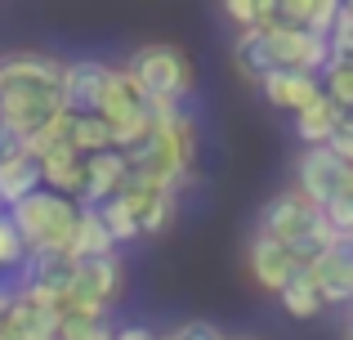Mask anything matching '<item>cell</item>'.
<instances>
[{
    "label": "cell",
    "mask_w": 353,
    "mask_h": 340,
    "mask_svg": "<svg viewBox=\"0 0 353 340\" xmlns=\"http://www.w3.org/2000/svg\"><path fill=\"white\" fill-rule=\"evenodd\" d=\"M349 174L353 170L331 148H300V157H295V166H291V188L304 192L313 206L327 210V201L340 192V183H345Z\"/></svg>",
    "instance_id": "52a82bcc"
},
{
    "label": "cell",
    "mask_w": 353,
    "mask_h": 340,
    "mask_svg": "<svg viewBox=\"0 0 353 340\" xmlns=\"http://www.w3.org/2000/svg\"><path fill=\"white\" fill-rule=\"evenodd\" d=\"M0 327L14 340H54L63 332V305L23 291L18 300H9V305L0 309Z\"/></svg>",
    "instance_id": "30bf717a"
},
{
    "label": "cell",
    "mask_w": 353,
    "mask_h": 340,
    "mask_svg": "<svg viewBox=\"0 0 353 340\" xmlns=\"http://www.w3.org/2000/svg\"><path fill=\"white\" fill-rule=\"evenodd\" d=\"M219 5H224V18L237 27V32L259 27V0H219Z\"/></svg>",
    "instance_id": "4316f807"
},
{
    "label": "cell",
    "mask_w": 353,
    "mask_h": 340,
    "mask_svg": "<svg viewBox=\"0 0 353 340\" xmlns=\"http://www.w3.org/2000/svg\"><path fill=\"white\" fill-rule=\"evenodd\" d=\"M125 72L139 81V90H143L148 99H161V103H183V99L192 94V81H197L188 54L170 41L139 45V50L130 54Z\"/></svg>",
    "instance_id": "277c9868"
},
{
    "label": "cell",
    "mask_w": 353,
    "mask_h": 340,
    "mask_svg": "<svg viewBox=\"0 0 353 340\" xmlns=\"http://www.w3.org/2000/svg\"><path fill=\"white\" fill-rule=\"evenodd\" d=\"M268 50H273V63L286 72H309V77H327L331 72V41L327 36H313L304 27H286L273 23L264 27Z\"/></svg>",
    "instance_id": "8992f818"
},
{
    "label": "cell",
    "mask_w": 353,
    "mask_h": 340,
    "mask_svg": "<svg viewBox=\"0 0 353 340\" xmlns=\"http://www.w3.org/2000/svg\"><path fill=\"white\" fill-rule=\"evenodd\" d=\"M277 300H282V309H286L291 318H300V323H313V318L327 314V305H322V296H318V287H313L309 269L295 273V278L286 282L282 291H277Z\"/></svg>",
    "instance_id": "44dd1931"
},
{
    "label": "cell",
    "mask_w": 353,
    "mask_h": 340,
    "mask_svg": "<svg viewBox=\"0 0 353 340\" xmlns=\"http://www.w3.org/2000/svg\"><path fill=\"white\" fill-rule=\"evenodd\" d=\"M327 219H331V228H336L340 237H353V174L340 183L336 197L327 201Z\"/></svg>",
    "instance_id": "484cf974"
},
{
    "label": "cell",
    "mask_w": 353,
    "mask_h": 340,
    "mask_svg": "<svg viewBox=\"0 0 353 340\" xmlns=\"http://www.w3.org/2000/svg\"><path fill=\"white\" fill-rule=\"evenodd\" d=\"M161 332H152V327H117V340H157Z\"/></svg>",
    "instance_id": "f546056e"
},
{
    "label": "cell",
    "mask_w": 353,
    "mask_h": 340,
    "mask_svg": "<svg viewBox=\"0 0 353 340\" xmlns=\"http://www.w3.org/2000/svg\"><path fill=\"white\" fill-rule=\"evenodd\" d=\"M345 340H353V309H349V332H345Z\"/></svg>",
    "instance_id": "4dcf8cb0"
},
{
    "label": "cell",
    "mask_w": 353,
    "mask_h": 340,
    "mask_svg": "<svg viewBox=\"0 0 353 340\" xmlns=\"http://www.w3.org/2000/svg\"><path fill=\"white\" fill-rule=\"evenodd\" d=\"M54 340H59V336H54Z\"/></svg>",
    "instance_id": "d590c367"
},
{
    "label": "cell",
    "mask_w": 353,
    "mask_h": 340,
    "mask_svg": "<svg viewBox=\"0 0 353 340\" xmlns=\"http://www.w3.org/2000/svg\"><path fill=\"white\" fill-rule=\"evenodd\" d=\"M340 126H345L340 108L331 103L327 94H322L318 103L309 108V112H300V117H295V139H300L304 148H331V139L340 134Z\"/></svg>",
    "instance_id": "e0dca14e"
},
{
    "label": "cell",
    "mask_w": 353,
    "mask_h": 340,
    "mask_svg": "<svg viewBox=\"0 0 353 340\" xmlns=\"http://www.w3.org/2000/svg\"><path fill=\"white\" fill-rule=\"evenodd\" d=\"M72 255L77 260H90V255H117V237L108 233L103 215L94 206H81V224H77V237H72Z\"/></svg>",
    "instance_id": "ffe728a7"
},
{
    "label": "cell",
    "mask_w": 353,
    "mask_h": 340,
    "mask_svg": "<svg viewBox=\"0 0 353 340\" xmlns=\"http://www.w3.org/2000/svg\"><path fill=\"white\" fill-rule=\"evenodd\" d=\"M157 340H170V332H165V336H157Z\"/></svg>",
    "instance_id": "836d02e7"
},
{
    "label": "cell",
    "mask_w": 353,
    "mask_h": 340,
    "mask_svg": "<svg viewBox=\"0 0 353 340\" xmlns=\"http://www.w3.org/2000/svg\"><path fill=\"white\" fill-rule=\"evenodd\" d=\"M125 287V269H121L117 255H90L77 260V282H72L68 296V314H85V318H108V305L121 296Z\"/></svg>",
    "instance_id": "5b68a950"
},
{
    "label": "cell",
    "mask_w": 353,
    "mask_h": 340,
    "mask_svg": "<svg viewBox=\"0 0 353 340\" xmlns=\"http://www.w3.org/2000/svg\"><path fill=\"white\" fill-rule=\"evenodd\" d=\"M327 309H353V237H336L313 264H304Z\"/></svg>",
    "instance_id": "ba28073f"
},
{
    "label": "cell",
    "mask_w": 353,
    "mask_h": 340,
    "mask_svg": "<svg viewBox=\"0 0 353 340\" xmlns=\"http://www.w3.org/2000/svg\"><path fill=\"white\" fill-rule=\"evenodd\" d=\"M108 63L99 59H72L63 68V108L72 117L81 112H99V99H103V86H108Z\"/></svg>",
    "instance_id": "7c38bea8"
},
{
    "label": "cell",
    "mask_w": 353,
    "mask_h": 340,
    "mask_svg": "<svg viewBox=\"0 0 353 340\" xmlns=\"http://www.w3.org/2000/svg\"><path fill=\"white\" fill-rule=\"evenodd\" d=\"M9 219L23 233L27 251H72V237H77V224H81V201L41 188L27 201H18L9 210Z\"/></svg>",
    "instance_id": "3957f363"
},
{
    "label": "cell",
    "mask_w": 353,
    "mask_h": 340,
    "mask_svg": "<svg viewBox=\"0 0 353 340\" xmlns=\"http://www.w3.org/2000/svg\"><path fill=\"white\" fill-rule=\"evenodd\" d=\"M327 41H331V68H353V9H340Z\"/></svg>",
    "instance_id": "d4e9b609"
},
{
    "label": "cell",
    "mask_w": 353,
    "mask_h": 340,
    "mask_svg": "<svg viewBox=\"0 0 353 340\" xmlns=\"http://www.w3.org/2000/svg\"><path fill=\"white\" fill-rule=\"evenodd\" d=\"M246 273H250V282H255L259 291H273L277 296V291L300 273V260L291 255L286 242H277V237H268L264 228H255L250 242H246Z\"/></svg>",
    "instance_id": "9c48e42d"
},
{
    "label": "cell",
    "mask_w": 353,
    "mask_h": 340,
    "mask_svg": "<svg viewBox=\"0 0 353 340\" xmlns=\"http://www.w3.org/2000/svg\"><path fill=\"white\" fill-rule=\"evenodd\" d=\"M41 174H45V188L63 192V197H77L85 192V157H81L72 143H59L41 157Z\"/></svg>",
    "instance_id": "9a60e30c"
},
{
    "label": "cell",
    "mask_w": 353,
    "mask_h": 340,
    "mask_svg": "<svg viewBox=\"0 0 353 340\" xmlns=\"http://www.w3.org/2000/svg\"><path fill=\"white\" fill-rule=\"evenodd\" d=\"M255 228H264L268 237H277V242L291 246V255L300 260V269H304V264H313L340 237L336 228H331L327 210L313 206V201L304 197V192H295V188H282L277 197H268L264 210H259V224Z\"/></svg>",
    "instance_id": "7a4b0ae2"
},
{
    "label": "cell",
    "mask_w": 353,
    "mask_h": 340,
    "mask_svg": "<svg viewBox=\"0 0 353 340\" xmlns=\"http://www.w3.org/2000/svg\"><path fill=\"white\" fill-rule=\"evenodd\" d=\"M224 340H255V336H224Z\"/></svg>",
    "instance_id": "1f68e13d"
},
{
    "label": "cell",
    "mask_w": 353,
    "mask_h": 340,
    "mask_svg": "<svg viewBox=\"0 0 353 340\" xmlns=\"http://www.w3.org/2000/svg\"><path fill=\"white\" fill-rule=\"evenodd\" d=\"M322 94L340 108L345 126H353V68H331L327 77H322Z\"/></svg>",
    "instance_id": "603a6c76"
},
{
    "label": "cell",
    "mask_w": 353,
    "mask_h": 340,
    "mask_svg": "<svg viewBox=\"0 0 353 340\" xmlns=\"http://www.w3.org/2000/svg\"><path fill=\"white\" fill-rule=\"evenodd\" d=\"M68 143L81 157H99V152L117 148V134L99 112H81V117H72V126H68Z\"/></svg>",
    "instance_id": "d6986e66"
},
{
    "label": "cell",
    "mask_w": 353,
    "mask_h": 340,
    "mask_svg": "<svg viewBox=\"0 0 353 340\" xmlns=\"http://www.w3.org/2000/svg\"><path fill=\"white\" fill-rule=\"evenodd\" d=\"M170 340H224V332H219L215 323H183V327H174L170 332Z\"/></svg>",
    "instance_id": "83f0119b"
},
{
    "label": "cell",
    "mask_w": 353,
    "mask_h": 340,
    "mask_svg": "<svg viewBox=\"0 0 353 340\" xmlns=\"http://www.w3.org/2000/svg\"><path fill=\"white\" fill-rule=\"evenodd\" d=\"M99 215H103V224H108V233L117 237V246L121 242H134V237H143L139 233V215H134V206L125 201V192H117L112 201H103V206H94Z\"/></svg>",
    "instance_id": "7402d4cb"
},
{
    "label": "cell",
    "mask_w": 353,
    "mask_h": 340,
    "mask_svg": "<svg viewBox=\"0 0 353 340\" xmlns=\"http://www.w3.org/2000/svg\"><path fill=\"white\" fill-rule=\"evenodd\" d=\"M259 94H264L268 103L277 108V112L300 117V112H309V108L322 99V77H309V72H286V68H277V72H268V77L259 81Z\"/></svg>",
    "instance_id": "8fae6325"
},
{
    "label": "cell",
    "mask_w": 353,
    "mask_h": 340,
    "mask_svg": "<svg viewBox=\"0 0 353 340\" xmlns=\"http://www.w3.org/2000/svg\"><path fill=\"white\" fill-rule=\"evenodd\" d=\"M27 242H23V233L14 228V219L9 215H0V273H18L27 264Z\"/></svg>",
    "instance_id": "cb8c5ba5"
},
{
    "label": "cell",
    "mask_w": 353,
    "mask_h": 340,
    "mask_svg": "<svg viewBox=\"0 0 353 340\" xmlns=\"http://www.w3.org/2000/svg\"><path fill=\"white\" fill-rule=\"evenodd\" d=\"M233 63H237V72L246 81H264L268 72H277V63H273V50H268V36H264V27H246V32H237V41H233Z\"/></svg>",
    "instance_id": "ac0fdd59"
},
{
    "label": "cell",
    "mask_w": 353,
    "mask_h": 340,
    "mask_svg": "<svg viewBox=\"0 0 353 340\" xmlns=\"http://www.w3.org/2000/svg\"><path fill=\"white\" fill-rule=\"evenodd\" d=\"M0 340H14V336H9V332H5V327H0Z\"/></svg>",
    "instance_id": "d6a6232c"
},
{
    "label": "cell",
    "mask_w": 353,
    "mask_h": 340,
    "mask_svg": "<svg viewBox=\"0 0 353 340\" xmlns=\"http://www.w3.org/2000/svg\"><path fill=\"white\" fill-rule=\"evenodd\" d=\"M63 68L68 63L41 50L0 54V126L18 139L41 134L54 117H63Z\"/></svg>",
    "instance_id": "6da1fadb"
},
{
    "label": "cell",
    "mask_w": 353,
    "mask_h": 340,
    "mask_svg": "<svg viewBox=\"0 0 353 340\" xmlns=\"http://www.w3.org/2000/svg\"><path fill=\"white\" fill-rule=\"evenodd\" d=\"M130 183V161L125 152L108 148L99 157H85V192H81V206H103L117 192H125Z\"/></svg>",
    "instance_id": "4fadbf2b"
},
{
    "label": "cell",
    "mask_w": 353,
    "mask_h": 340,
    "mask_svg": "<svg viewBox=\"0 0 353 340\" xmlns=\"http://www.w3.org/2000/svg\"><path fill=\"white\" fill-rule=\"evenodd\" d=\"M331 152H336V157L353 170V126H340V134L331 139Z\"/></svg>",
    "instance_id": "f1b7e54d"
},
{
    "label": "cell",
    "mask_w": 353,
    "mask_h": 340,
    "mask_svg": "<svg viewBox=\"0 0 353 340\" xmlns=\"http://www.w3.org/2000/svg\"><path fill=\"white\" fill-rule=\"evenodd\" d=\"M0 215H5V201H0Z\"/></svg>",
    "instance_id": "e575fe53"
},
{
    "label": "cell",
    "mask_w": 353,
    "mask_h": 340,
    "mask_svg": "<svg viewBox=\"0 0 353 340\" xmlns=\"http://www.w3.org/2000/svg\"><path fill=\"white\" fill-rule=\"evenodd\" d=\"M41 188H45L41 161H36L27 148L0 161V201H5V210H14L18 201H27L32 192H41Z\"/></svg>",
    "instance_id": "2e32d148"
},
{
    "label": "cell",
    "mask_w": 353,
    "mask_h": 340,
    "mask_svg": "<svg viewBox=\"0 0 353 340\" xmlns=\"http://www.w3.org/2000/svg\"><path fill=\"white\" fill-rule=\"evenodd\" d=\"M125 201L134 206L139 215V233L157 237L174 224L179 215V192H165V188H143V183H125Z\"/></svg>",
    "instance_id": "5bb4252c"
}]
</instances>
